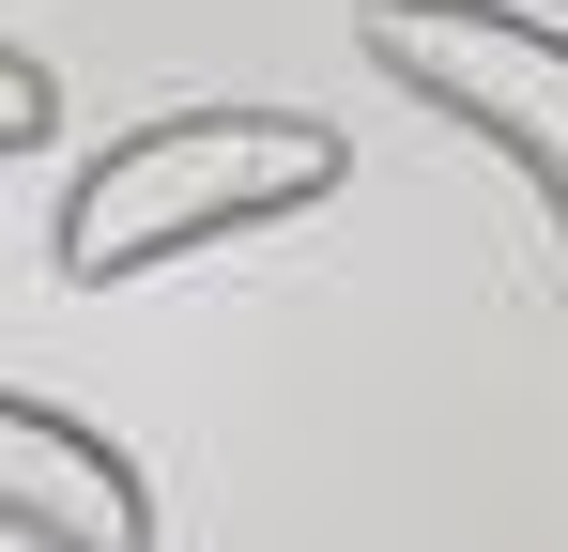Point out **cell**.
Listing matches in <instances>:
<instances>
[{"label":"cell","instance_id":"cell-1","mask_svg":"<svg viewBox=\"0 0 568 552\" xmlns=\"http://www.w3.org/2000/svg\"><path fill=\"white\" fill-rule=\"evenodd\" d=\"M338 184H354V139L307 123V108H170V123H123L108 154H78L62 215H47V262L108 292V276L246 246L277 215H323Z\"/></svg>","mask_w":568,"mask_h":552},{"label":"cell","instance_id":"cell-2","mask_svg":"<svg viewBox=\"0 0 568 552\" xmlns=\"http://www.w3.org/2000/svg\"><path fill=\"white\" fill-rule=\"evenodd\" d=\"M354 47L415 92L430 123L491 139L538 184V215L568 231V31L523 0H354Z\"/></svg>","mask_w":568,"mask_h":552},{"label":"cell","instance_id":"cell-3","mask_svg":"<svg viewBox=\"0 0 568 552\" xmlns=\"http://www.w3.org/2000/svg\"><path fill=\"white\" fill-rule=\"evenodd\" d=\"M0 538H31V552H154V476L108 446L93 415L0 384Z\"/></svg>","mask_w":568,"mask_h":552},{"label":"cell","instance_id":"cell-4","mask_svg":"<svg viewBox=\"0 0 568 552\" xmlns=\"http://www.w3.org/2000/svg\"><path fill=\"white\" fill-rule=\"evenodd\" d=\"M47 139H62V78L31 47H0V154H47Z\"/></svg>","mask_w":568,"mask_h":552}]
</instances>
